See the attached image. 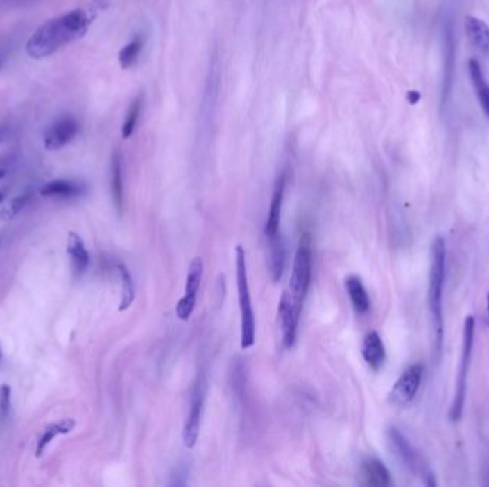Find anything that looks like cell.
<instances>
[{"label":"cell","mask_w":489,"mask_h":487,"mask_svg":"<svg viewBox=\"0 0 489 487\" xmlns=\"http://www.w3.org/2000/svg\"><path fill=\"white\" fill-rule=\"evenodd\" d=\"M89 28V17L86 12L76 9L59 17L51 19L29 37L26 43V53L32 59H44L56 53L65 44L82 37Z\"/></svg>","instance_id":"1"},{"label":"cell","mask_w":489,"mask_h":487,"mask_svg":"<svg viewBox=\"0 0 489 487\" xmlns=\"http://www.w3.org/2000/svg\"><path fill=\"white\" fill-rule=\"evenodd\" d=\"M445 259L447 249L445 240L436 236L431 249V270H429V289L428 303L432 323V356L435 363H439L444 346V312H442V297H444L445 283Z\"/></svg>","instance_id":"2"},{"label":"cell","mask_w":489,"mask_h":487,"mask_svg":"<svg viewBox=\"0 0 489 487\" xmlns=\"http://www.w3.org/2000/svg\"><path fill=\"white\" fill-rule=\"evenodd\" d=\"M237 286L241 310V347L246 351L255 343V313L248 283L246 253L242 246L237 247Z\"/></svg>","instance_id":"3"},{"label":"cell","mask_w":489,"mask_h":487,"mask_svg":"<svg viewBox=\"0 0 489 487\" xmlns=\"http://www.w3.org/2000/svg\"><path fill=\"white\" fill-rule=\"evenodd\" d=\"M474 333H475V319L474 316L468 315L463 323V335H462V355L459 362V370L456 376L455 384V396L451 406L449 417L452 422H458L463 411L465 396H467V384H468V372L472 357L474 349Z\"/></svg>","instance_id":"4"},{"label":"cell","mask_w":489,"mask_h":487,"mask_svg":"<svg viewBox=\"0 0 489 487\" xmlns=\"http://www.w3.org/2000/svg\"><path fill=\"white\" fill-rule=\"evenodd\" d=\"M311 273H312V250L308 235L300 240V245L296 250L291 282L289 293L298 305L304 306V300L307 297L309 285H311Z\"/></svg>","instance_id":"5"},{"label":"cell","mask_w":489,"mask_h":487,"mask_svg":"<svg viewBox=\"0 0 489 487\" xmlns=\"http://www.w3.org/2000/svg\"><path fill=\"white\" fill-rule=\"evenodd\" d=\"M388 437H389V443L392 446V450L395 452V454L398 456V459L404 463V466H406L411 472L413 473H421L425 484L427 486H435V479L434 475L431 473V470L421 463V459L418 457L416 452L413 450V448L411 446V443L406 440V437L395 427H391L388 432Z\"/></svg>","instance_id":"6"},{"label":"cell","mask_w":489,"mask_h":487,"mask_svg":"<svg viewBox=\"0 0 489 487\" xmlns=\"http://www.w3.org/2000/svg\"><path fill=\"white\" fill-rule=\"evenodd\" d=\"M422 373L424 369L421 364H412L411 367H408L397 380V383L393 384L389 393L391 403L400 407L411 403L416 396L419 386H421Z\"/></svg>","instance_id":"7"},{"label":"cell","mask_w":489,"mask_h":487,"mask_svg":"<svg viewBox=\"0 0 489 487\" xmlns=\"http://www.w3.org/2000/svg\"><path fill=\"white\" fill-rule=\"evenodd\" d=\"M203 276V262L200 258H195L189 266V273L186 277L185 293L176 305V315L180 320H188L196 305V296Z\"/></svg>","instance_id":"8"},{"label":"cell","mask_w":489,"mask_h":487,"mask_svg":"<svg viewBox=\"0 0 489 487\" xmlns=\"http://www.w3.org/2000/svg\"><path fill=\"white\" fill-rule=\"evenodd\" d=\"M300 312H302V306L296 303L289 292H284L281 300H279L277 313H279V320H281V329H282V337H284L282 340L286 349H291L296 342Z\"/></svg>","instance_id":"9"},{"label":"cell","mask_w":489,"mask_h":487,"mask_svg":"<svg viewBox=\"0 0 489 487\" xmlns=\"http://www.w3.org/2000/svg\"><path fill=\"white\" fill-rule=\"evenodd\" d=\"M79 133V123L72 116H63L59 121L48 127L43 136L44 148L56 152L71 143Z\"/></svg>","instance_id":"10"},{"label":"cell","mask_w":489,"mask_h":487,"mask_svg":"<svg viewBox=\"0 0 489 487\" xmlns=\"http://www.w3.org/2000/svg\"><path fill=\"white\" fill-rule=\"evenodd\" d=\"M203 402H205V387H203V382L200 380L199 383L195 384V389L192 393L191 410L183 427V445L188 449H192L196 445V440L199 437Z\"/></svg>","instance_id":"11"},{"label":"cell","mask_w":489,"mask_h":487,"mask_svg":"<svg viewBox=\"0 0 489 487\" xmlns=\"http://www.w3.org/2000/svg\"><path fill=\"white\" fill-rule=\"evenodd\" d=\"M285 184H286V175L282 173L276 180L271 206H269V215H268V220H266V226H265V233L268 238L279 233V224H281V213H282L284 195H285Z\"/></svg>","instance_id":"12"},{"label":"cell","mask_w":489,"mask_h":487,"mask_svg":"<svg viewBox=\"0 0 489 487\" xmlns=\"http://www.w3.org/2000/svg\"><path fill=\"white\" fill-rule=\"evenodd\" d=\"M362 356L368 366L374 370H379L386 359L385 346L378 332H369L362 343Z\"/></svg>","instance_id":"13"},{"label":"cell","mask_w":489,"mask_h":487,"mask_svg":"<svg viewBox=\"0 0 489 487\" xmlns=\"http://www.w3.org/2000/svg\"><path fill=\"white\" fill-rule=\"evenodd\" d=\"M362 476L366 484L375 487H385L392 483L391 473L379 459L368 457L362 463Z\"/></svg>","instance_id":"14"},{"label":"cell","mask_w":489,"mask_h":487,"mask_svg":"<svg viewBox=\"0 0 489 487\" xmlns=\"http://www.w3.org/2000/svg\"><path fill=\"white\" fill-rule=\"evenodd\" d=\"M269 272L272 276V281L277 282L281 281L285 269V259H286V250L285 243L281 233H276L275 236L269 238Z\"/></svg>","instance_id":"15"},{"label":"cell","mask_w":489,"mask_h":487,"mask_svg":"<svg viewBox=\"0 0 489 487\" xmlns=\"http://www.w3.org/2000/svg\"><path fill=\"white\" fill-rule=\"evenodd\" d=\"M85 192L83 184L72 180H53L46 183L40 189V195L44 197L58 199H74Z\"/></svg>","instance_id":"16"},{"label":"cell","mask_w":489,"mask_h":487,"mask_svg":"<svg viewBox=\"0 0 489 487\" xmlns=\"http://www.w3.org/2000/svg\"><path fill=\"white\" fill-rule=\"evenodd\" d=\"M468 72H470L472 86L475 89L477 99H478L485 116L486 118H489V85L482 73V69H481V64L478 60L471 59L468 62Z\"/></svg>","instance_id":"17"},{"label":"cell","mask_w":489,"mask_h":487,"mask_svg":"<svg viewBox=\"0 0 489 487\" xmlns=\"http://www.w3.org/2000/svg\"><path fill=\"white\" fill-rule=\"evenodd\" d=\"M465 30L477 49L483 53L489 52V26L482 19L475 16L465 17Z\"/></svg>","instance_id":"18"},{"label":"cell","mask_w":489,"mask_h":487,"mask_svg":"<svg viewBox=\"0 0 489 487\" xmlns=\"http://www.w3.org/2000/svg\"><path fill=\"white\" fill-rule=\"evenodd\" d=\"M345 287L348 292L349 299H351V303L358 315H365L369 312L370 308V300L368 296V292L359 279L358 276H349L345 281Z\"/></svg>","instance_id":"19"},{"label":"cell","mask_w":489,"mask_h":487,"mask_svg":"<svg viewBox=\"0 0 489 487\" xmlns=\"http://www.w3.org/2000/svg\"><path fill=\"white\" fill-rule=\"evenodd\" d=\"M67 253L71 256L74 269L80 274L85 273L89 267L90 263V256L89 251L86 250V246L82 240V238L78 233H69L67 236Z\"/></svg>","instance_id":"20"},{"label":"cell","mask_w":489,"mask_h":487,"mask_svg":"<svg viewBox=\"0 0 489 487\" xmlns=\"http://www.w3.org/2000/svg\"><path fill=\"white\" fill-rule=\"evenodd\" d=\"M110 183H112V196L118 212H122L123 206V173H122V156L121 152L116 150L112 154L110 165Z\"/></svg>","instance_id":"21"},{"label":"cell","mask_w":489,"mask_h":487,"mask_svg":"<svg viewBox=\"0 0 489 487\" xmlns=\"http://www.w3.org/2000/svg\"><path fill=\"white\" fill-rule=\"evenodd\" d=\"M75 427V422L71 420V419H66V420H62V422H58V423H53L51 426H48L44 429L43 434L40 436L39 439V442H37V446H36V456H42L46 450V448H48L51 445L52 440L59 436V434H66L69 432H72Z\"/></svg>","instance_id":"22"},{"label":"cell","mask_w":489,"mask_h":487,"mask_svg":"<svg viewBox=\"0 0 489 487\" xmlns=\"http://www.w3.org/2000/svg\"><path fill=\"white\" fill-rule=\"evenodd\" d=\"M118 270H119L121 281H122V300H121L119 312H125L126 309H129L132 306L133 300H135V286H133L132 274L126 269V266L119 265Z\"/></svg>","instance_id":"23"},{"label":"cell","mask_w":489,"mask_h":487,"mask_svg":"<svg viewBox=\"0 0 489 487\" xmlns=\"http://www.w3.org/2000/svg\"><path fill=\"white\" fill-rule=\"evenodd\" d=\"M142 48H144V39L141 36H135L119 53L121 66L123 69H128V67L133 66L135 62L137 60L139 55H141Z\"/></svg>","instance_id":"24"},{"label":"cell","mask_w":489,"mask_h":487,"mask_svg":"<svg viewBox=\"0 0 489 487\" xmlns=\"http://www.w3.org/2000/svg\"><path fill=\"white\" fill-rule=\"evenodd\" d=\"M142 105H144V96L142 95H139L129 106L128 109V113H126V118H125V122H123V127H122V136L125 139L130 137L135 132V127L137 125V121H139V116H141V112H142Z\"/></svg>","instance_id":"25"},{"label":"cell","mask_w":489,"mask_h":487,"mask_svg":"<svg viewBox=\"0 0 489 487\" xmlns=\"http://www.w3.org/2000/svg\"><path fill=\"white\" fill-rule=\"evenodd\" d=\"M31 193H23L16 196L15 199H12L2 211H0V222H8L10 219H13L15 216H17L23 209H25L29 202H31Z\"/></svg>","instance_id":"26"},{"label":"cell","mask_w":489,"mask_h":487,"mask_svg":"<svg viewBox=\"0 0 489 487\" xmlns=\"http://www.w3.org/2000/svg\"><path fill=\"white\" fill-rule=\"evenodd\" d=\"M12 407V389L8 384L0 387V420H6Z\"/></svg>","instance_id":"27"},{"label":"cell","mask_w":489,"mask_h":487,"mask_svg":"<svg viewBox=\"0 0 489 487\" xmlns=\"http://www.w3.org/2000/svg\"><path fill=\"white\" fill-rule=\"evenodd\" d=\"M15 166H16V156L13 153L0 154V180L9 176Z\"/></svg>","instance_id":"28"},{"label":"cell","mask_w":489,"mask_h":487,"mask_svg":"<svg viewBox=\"0 0 489 487\" xmlns=\"http://www.w3.org/2000/svg\"><path fill=\"white\" fill-rule=\"evenodd\" d=\"M419 99H421V94H419V91L412 90L408 94V100H409L411 105H416L419 102Z\"/></svg>","instance_id":"29"},{"label":"cell","mask_w":489,"mask_h":487,"mask_svg":"<svg viewBox=\"0 0 489 487\" xmlns=\"http://www.w3.org/2000/svg\"><path fill=\"white\" fill-rule=\"evenodd\" d=\"M6 136H8V129L6 127H0V145L5 142Z\"/></svg>","instance_id":"30"},{"label":"cell","mask_w":489,"mask_h":487,"mask_svg":"<svg viewBox=\"0 0 489 487\" xmlns=\"http://www.w3.org/2000/svg\"><path fill=\"white\" fill-rule=\"evenodd\" d=\"M486 324L489 326V292L486 296Z\"/></svg>","instance_id":"31"},{"label":"cell","mask_w":489,"mask_h":487,"mask_svg":"<svg viewBox=\"0 0 489 487\" xmlns=\"http://www.w3.org/2000/svg\"><path fill=\"white\" fill-rule=\"evenodd\" d=\"M6 195H8L6 189H2V191H0V204H2V203H3V200H5Z\"/></svg>","instance_id":"32"},{"label":"cell","mask_w":489,"mask_h":487,"mask_svg":"<svg viewBox=\"0 0 489 487\" xmlns=\"http://www.w3.org/2000/svg\"><path fill=\"white\" fill-rule=\"evenodd\" d=\"M0 359H2V344H0Z\"/></svg>","instance_id":"33"},{"label":"cell","mask_w":489,"mask_h":487,"mask_svg":"<svg viewBox=\"0 0 489 487\" xmlns=\"http://www.w3.org/2000/svg\"><path fill=\"white\" fill-rule=\"evenodd\" d=\"M2 242H3V239H2V238H0V246H2Z\"/></svg>","instance_id":"34"},{"label":"cell","mask_w":489,"mask_h":487,"mask_svg":"<svg viewBox=\"0 0 489 487\" xmlns=\"http://www.w3.org/2000/svg\"><path fill=\"white\" fill-rule=\"evenodd\" d=\"M2 62H3V59H2V57H0V64H2Z\"/></svg>","instance_id":"35"}]
</instances>
